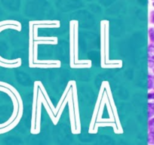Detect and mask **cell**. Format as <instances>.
Masks as SVG:
<instances>
[{
  "mask_svg": "<svg viewBox=\"0 0 154 145\" xmlns=\"http://www.w3.org/2000/svg\"><path fill=\"white\" fill-rule=\"evenodd\" d=\"M149 128H150V131L154 133V119L151 120L150 123H149Z\"/></svg>",
  "mask_w": 154,
  "mask_h": 145,
  "instance_id": "6da1fadb",
  "label": "cell"
},
{
  "mask_svg": "<svg viewBox=\"0 0 154 145\" xmlns=\"http://www.w3.org/2000/svg\"><path fill=\"white\" fill-rule=\"evenodd\" d=\"M106 47H107V48H108V42H106ZM106 58H108V48H106Z\"/></svg>",
  "mask_w": 154,
  "mask_h": 145,
  "instance_id": "7a4b0ae2",
  "label": "cell"
}]
</instances>
